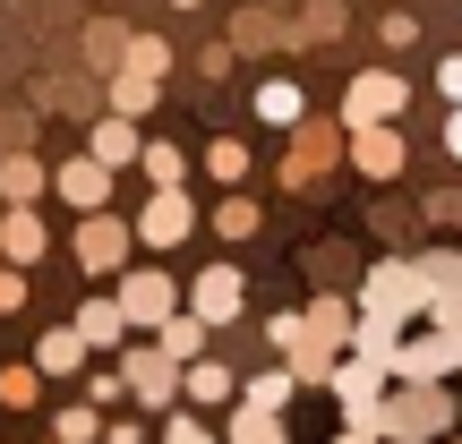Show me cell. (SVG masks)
<instances>
[{"mask_svg":"<svg viewBox=\"0 0 462 444\" xmlns=\"http://www.w3.org/2000/svg\"><path fill=\"white\" fill-rule=\"evenodd\" d=\"M0 248H9V265H34V257H43V222H34L26 205H17V214L0 222Z\"/></svg>","mask_w":462,"mask_h":444,"instance_id":"13","label":"cell"},{"mask_svg":"<svg viewBox=\"0 0 462 444\" xmlns=\"http://www.w3.org/2000/svg\"><path fill=\"white\" fill-rule=\"evenodd\" d=\"M180 385H189V402H223V394H231V367H215V359H198V367H189Z\"/></svg>","mask_w":462,"mask_h":444,"instance_id":"20","label":"cell"},{"mask_svg":"<svg viewBox=\"0 0 462 444\" xmlns=\"http://www.w3.org/2000/svg\"><path fill=\"white\" fill-rule=\"evenodd\" d=\"M120 257H129V231H120L112 214H86L78 222V265H86V274H112Z\"/></svg>","mask_w":462,"mask_h":444,"instance_id":"5","label":"cell"},{"mask_svg":"<svg viewBox=\"0 0 462 444\" xmlns=\"http://www.w3.org/2000/svg\"><path fill=\"white\" fill-rule=\"evenodd\" d=\"M215 231H223V240H248V231H257V205H240V197L215 205Z\"/></svg>","mask_w":462,"mask_h":444,"instance_id":"26","label":"cell"},{"mask_svg":"<svg viewBox=\"0 0 462 444\" xmlns=\"http://www.w3.org/2000/svg\"><path fill=\"white\" fill-rule=\"evenodd\" d=\"M206 171H215V180H240V171H248V146H240V137H223V146L206 154Z\"/></svg>","mask_w":462,"mask_h":444,"instance_id":"25","label":"cell"},{"mask_svg":"<svg viewBox=\"0 0 462 444\" xmlns=\"http://www.w3.org/2000/svg\"><path fill=\"white\" fill-rule=\"evenodd\" d=\"M198 350H206V325L198 316H171L163 325V359H198Z\"/></svg>","mask_w":462,"mask_h":444,"instance_id":"19","label":"cell"},{"mask_svg":"<svg viewBox=\"0 0 462 444\" xmlns=\"http://www.w3.org/2000/svg\"><path fill=\"white\" fill-rule=\"evenodd\" d=\"M34 394H43L34 367H9V376H0V402H17V411H34Z\"/></svg>","mask_w":462,"mask_h":444,"instance_id":"23","label":"cell"},{"mask_svg":"<svg viewBox=\"0 0 462 444\" xmlns=\"http://www.w3.org/2000/svg\"><path fill=\"white\" fill-rule=\"evenodd\" d=\"M377 428H385V436H437V428H446V394L411 385L402 402H377Z\"/></svg>","mask_w":462,"mask_h":444,"instance_id":"1","label":"cell"},{"mask_svg":"<svg viewBox=\"0 0 462 444\" xmlns=\"http://www.w3.org/2000/svg\"><path fill=\"white\" fill-rule=\"evenodd\" d=\"M171 9H198V0H171Z\"/></svg>","mask_w":462,"mask_h":444,"instance_id":"35","label":"cell"},{"mask_svg":"<svg viewBox=\"0 0 462 444\" xmlns=\"http://www.w3.org/2000/svg\"><path fill=\"white\" fill-rule=\"evenodd\" d=\"M51 188H60L69 205H86V214H103V205H112V171H103L95 154H86V163H60V180H51Z\"/></svg>","mask_w":462,"mask_h":444,"instance_id":"7","label":"cell"},{"mask_svg":"<svg viewBox=\"0 0 462 444\" xmlns=\"http://www.w3.org/2000/svg\"><path fill=\"white\" fill-rule=\"evenodd\" d=\"M163 444H215V436H206V428H189V419H180V428H171Z\"/></svg>","mask_w":462,"mask_h":444,"instance_id":"32","label":"cell"},{"mask_svg":"<svg viewBox=\"0 0 462 444\" xmlns=\"http://www.w3.org/2000/svg\"><path fill=\"white\" fill-rule=\"evenodd\" d=\"M343 112H351V129H377V120H394V112H402V77L368 68V77L351 86V103H343Z\"/></svg>","mask_w":462,"mask_h":444,"instance_id":"3","label":"cell"},{"mask_svg":"<svg viewBox=\"0 0 462 444\" xmlns=\"http://www.w3.org/2000/svg\"><path fill=\"white\" fill-rule=\"evenodd\" d=\"M120 316L129 325H171V274H129L120 282Z\"/></svg>","mask_w":462,"mask_h":444,"instance_id":"4","label":"cell"},{"mask_svg":"<svg viewBox=\"0 0 462 444\" xmlns=\"http://www.w3.org/2000/svg\"><path fill=\"white\" fill-rule=\"evenodd\" d=\"M257 120L291 129V120H300V86H291V77H265V86H257Z\"/></svg>","mask_w":462,"mask_h":444,"instance_id":"16","label":"cell"},{"mask_svg":"<svg viewBox=\"0 0 462 444\" xmlns=\"http://www.w3.org/2000/svg\"><path fill=\"white\" fill-rule=\"evenodd\" d=\"M446 154H462V112H454V120H446Z\"/></svg>","mask_w":462,"mask_h":444,"instance_id":"33","label":"cell"},{"mask_svg":"<svg viewBox=\"0 0 462 444\" xmlns=\"http://www.w3.org/2000/svg\"><path fill=\"white\" fill-rule=\"evenodd\" d=\"M394 359H351V367H334V394L351 402V428H377V376Z\"/></svg>","mask_w":462,"mask_h":444,"instance_id":"2","label":"cell"},{"mask_svg":"<svg viewBox=\"0 0 462 444\" xmlns=\"http://www.w3.org/2000/svg\"><path fill=\"white\" fill-rule=\"evenodd\" d=\"M137 163H146V180H154V188H180V171H189V163H180V146H146Z\"/></svg>","mask_w":462,"mask_h":444,"instance_id":"21","label":"cell"},{"mask_svg":"<svg viewBox=\"0 0 462 444\" xmlns=\"http://www.w3.org/2000/svg\"><path fill=\"white\" fill-rule=\"evenodd\" d=\"M223 316H240V274L231 265L198 274V325H223Z\"/></svg>","mask_w":462,"mask_h":444,"instance_id":"10","label":"cell"},{"mask_svg":"<svg viewBox=\"0 0 462 444\" xmlns=\"http://www.w3.org/2000/svg\"><path fill=\"white\" fill-rule=\"evenodd\" d=\"M9 308H26V274H0V316Z\"/></svg>","mask_w":462,"mask_h":444,"instance_id":"31","label":"cell"},{"mask_svg":"<svg viewBox=\"0 0 462 444\" xmlns=\"http://www.w3.org/2000/svg\"><path fill=\"white\" fill-rule=\"evenodd\" d=\"M282 402H291V376H257L248 385V411H282Z\"/></svg>","mask_w":462,"mask_h":444,"instance_id":"27","label":"cell"},{"mask_svg":"<svg viewBox=\"0 0 462 444\" xmlns=\"http://www.w3.org/2000/svg\"><path fill=\"white\" fill-rule=\"evenodd\" d=\"M129 394L171 402V394H180V359H163V350H137V359H129Z\"/></svg>","mask_w":462,"mask_h":444,"instance_id":"9","label":"cell"},{"mask_svg":"<svg viewBox=\"0 0 462 444\" xmlns=\"http://www.w3.org/2000/svg\"><path fill=\"white\" fill-rule=\"evenodd\" d=\"M86 359V342H78V325H51L43 333V350H34V376H69V367Z\"/></svg>","mask_w":462,"mask_h":444,"instance_id":"11","label":"cell"},{"mask_svg":"<svg viewBox=\"0 0 462 444\" xmlns=\"http://www.w3.org/2000/svg\"><path fill=\"white\" fill-rule=\"evenodd\" d=\"M95 436V402H86V411H60V444H86Z\"/></svg>","mask_w":462,"mask_h":444,"instance_id":"28","label":"cell"},{"mask_svg":"<svg viewBox=\"0 0 462 444\" xmlns=\"http://www.w3.org/2000/svg\"><path fill=\"white\" fill-rule=\"evenodd\" d=\"M343 444H368V428H351V436H343Z\"/></svg>","mask_w":462,"mask_h":444,"instance_id":"34","label":"cell"},{"mask_svg":"<svg viewBox=\"0 0 462 444\" xmlns=\"http://www.w3.org/2000/svg\"><path fill=\"white\" fill-rule=\"evenodd\" d=\"M437 95H446V103H454V112H462V51H454V60H446V68H437Z\"/></svg>","mask_w":462,"mask_h":444,"instance_id":"30","label":"cell"},{"mask_svg":"<svg viewBox=\"0 0 462 444\" xmlns=\"http://www.w3.org/2000/svg\"><path fill=\"white\" fill-rule=\"evenodd\" d=\"M231 444H282V419H274V411H240Z\"/></svg>","mask_w":462,"mask_h":444,"instance_id":"22","label":"cell"},{"mask_svg":"<svg viewBox=\"0 0 462 444\" xmlns=\"http://www.w3.org/2000/svg\"><path fill=\"white\" fill-rule=\"evenodd\" d=\"M360 171H368V180L402 171V137H385V129H360Z\"/></svg>","mask_w":462,"mask_h":444,"instance_id":"17","label":"cell"},{"mask_svg":"<svg viewBox=\"0 0 462 444\" xmlns=\"http://www.w3.org/2000/svg\"><path fill=\"white\" fill-rule=\"evenodd\" d=\"M394 367H402V376H411V385L446 376V367H454V333H420L411 350H394Z\"/></svg>","mask_w":462,"mask_h":444,"instance_id":"8","label":"cell"},{"mask_svg":"<svg viewBox=\"0 0 462 444\" xmlns=\"http://www.w3.org/2000/svg\"><path fill=\"white\" fill-rule=\"evenodd\" d=\"M146 103H154V77H137V68H120V77H112V112H120V120H137Z\"/></svg>","mask_w":462,"mask_h":444,"instance_id":"18","label":"cell"},{"mask_svg":"<svg viewBox=\"0 0 462 444\" xmlns=\"http://www.w3.org/2000/svg\"><path fill=\"white\" fill-rule=\"evenodd\" d=\"M189 222H198V214H189V197H180V188H154V205L137 214V240H154V248H180V240H189Z\"/></svg>","mask_w":462,"mask_h":444,"instance_id":"6","label":"cell"},{"mask_svg":"<svg viewBox=\"0 0 462 444\" xmlns=\"http://www.w3.org/2000/svg\"><path fill=\"white\" fill-rule=\"evenodd\" d=\"M86 51H95V60H120L129 43H120V26H95V34H86Z\"/></svg>","mask_w":462,"mask_h":444,"instance_id":"29","label":"cell"},{"mask_svg":"<svg viewBox=\"0 0 462 444\" xmlns=\"http://www.w3.org/2000/svg\"><path fill=\"white\" fill-rule=\"evenodd\" d=\"M34 188H43V163H34V154H9V163H0V197L34 205Z\"/></svg>","mask_w":462,"mask_h":444,"instance_id":"15","label":"cell"},{"mask_svg":"<svg viewBox=\"0 0 462 444\" xmlns=\"http://www.w3.org/2000/svg\"><path fill=\"white\" fill-rule=\"evenodd\" d=\"M120 325H129L120 299H86V308H78V342H120Z\"/></svg>","mask_w":462,"mask_h":444,"instance_id":"14","label":"cell"},{"mask_svg":"<svg viewBox=\"0 0 462 444\" xmlns=\"http://www.w3.org/2000/svg\"><path fill=\"white\" fill-rule=\"evenodd\" d=\"M137 154H146V146H137V129H129V120L112 112V120H103V129H95V163L112 171V163H137Z\"/></svg>","mask_w":462,"mask_h":444,"instance_id":"12","label":"cell"},{"mask_svg":"<svg viewBox=\"0 0 462 444\" xmlns=\"http://www.w3.org/2000/svg\"><path fill=\"white\" fill-rule=\"evenodd\" d=\"M129 68H137V77H163V68H171V51L154 43V34H137V43H129Z\"/></svg>","mask_w":462,"mask_h":444,"instance_id":"24","label":"cell"}]
</instances>
